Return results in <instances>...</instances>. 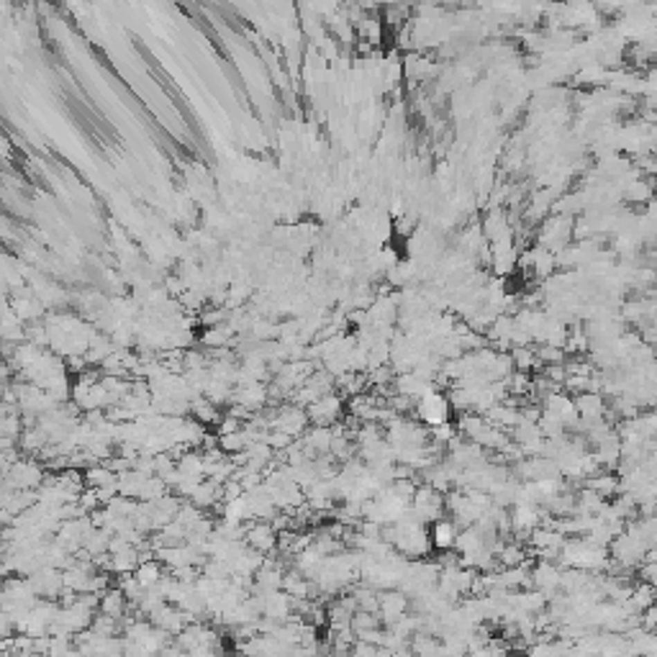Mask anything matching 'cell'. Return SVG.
Listing matches in <instances>:
<instances>
[{
  "label": "cell",
  "instance_id": "cell-14",
  "mask_svg": "<svg viewBox=\"0 0 657 657\" xmlns=\"http://www.w3.org/2000/svg\"><path fill=\"white\" fill-rule=\"evenodd\" d=\"M82 475H85V485H88V488H96V491L118 483V475H116L108 465H93V467H88Z\"/></svg>",
  "mask_w": 657,
  "mask_h": 657
},
{
  "label": "cell",
  "instance_id": "cell-1",
  "mask_svg": "<svg viewBox=\"0 0 657 657\" xmlns=\"http://www.w3.org/2000/svg\"><path fill=\"white\" fill-rule=\"evenodd\" d=\"M46 473H49L46 465L39 462L36 457H21V460L10 467V473L3 475V478H8L18 491H39L46 480Z\"/></svg>",
  "mask_w": 657,
  "mask_h": 657
},
{
  "label": "cell",
  "instance_id": "cell-25",
  "mask_svg": "<svg viewBox=\"0 0 657 657\" xmlns=\"http://www.w3.org/2000/svg\"><path fill=\"white\" fill-rule=\"evenodd\" d=\"M75 649V637H52L46 657H67Z\"/></svg>",
  "mask_w": 657,
  "mask_h": 657
},
{
  "label": "cell",
  "instance_id": "cell-16",
  "mask_svg": "<svg viewBox=\"0 0 657 657\" xmlns=\"http://www.w3.org/2000/svg\"><path fill=\"white\" fill-rule=\"evenodd\" d=\"M442 649V640L431 637V634H413L411 637V652L413 657H437Z\"/></svg>",
  "mask_w": 657,
  "mask_h": 657
},
{
  "label": "cell",
  "instance_id": "cell-22",
  "mask_svg": "<svg viewBox=\"0 0 657 657\" xmlns=\"http://www.w3.org/2000/svg\"><path fill=\"white\" fill-rule=\"evenodd\" d=\"M116 586L121 588V593L126 596V601H129V604H134V606L139 604L141 596H144V588H141L139 580L134 578V573H132V575H118Z\"/></svg>",
  "mask_w": 657,
  "mask_h": 657
},
{
  "label": "cell",
  "instance_id": "cell-6",
  "mask_svg": "<svg viewBox=\"0 0 657 657\" xmlns=\"http://www.w3.org/2000/svg\"><path fill=\"white\" fill-rule=\"evenodd\" d=\"M244 542L260 555L278 552V532H275V526L270 521H246Z\"/></svg>",
  "mask_w": 657,
  "mask_h": 657
},
{
  "label": "cell",
  "instance_id": "cell-7",
  "mask_svg": "<svg viewBox=\"0 0 657 657\" xmlns=\"http://www.w3.org/2000/svg\"><path fill=\"white\" fill-rule=\"evenodd\" d=\"M408 609H411V601H408V596H406L401 588L380 591V611H377V616H380V622H383L386 629L393 622H398L401 616H406Z\"/></svg>",
  "mask_w": 657,
  "mask_h": 657
},
{
  "label": "cell",
  "instance_id": "cell-29",
  "mask_svg": "<svg viewBox=\"0 0 657 657\" xmlns=\"http://www.w3.org/2000/svg\"><path fill=\"white\" fill-rule=\"evenodd\" d=\"M377 657H393V652H390V649H386V647H380V652H377Z\"/></svg>",
  "mask_w": 657,
  "mask_h": 657
},
{
  "label": "cell",
  "instance_id": "cell-18",
  "mask_svg": "<svg viewBox=\"0 0 657 657\" xmlns=\"http://www.w3.org/2000/svg\"><path fill=\"white\" fill-rule=\"evenodd\" d=\"M586 488L588 491L598 493L601 498H604V496H613V493L619 491V478L611 473H598V475H593V478H588Z\"/></svg>",
  "mask_w": 657,
  "mask_h": 657
},
{
  "label": "cell",
  "instance_id": "cell-9",
  "mask_svg": "<svg viewBox=\"0 0 657 657\" xmlns=\"http://www.w3.org/2000/svg\"><path fill=\"white\" fill-rule=\"evenodd\" d=\"M429 537H431V547H434L437 552H449V550H455L457 537H460V526H457L452 519H439V521L431 524Z\"/></svg>",
  "mask_w": 657,
  "mask_h": 657
},
{
  "label": "cell",
  "instance_id": "cell-4",
  "mask_svg": "<svg viewBox=\"0 0 657 657\" xmlns=\"http://www.w3.org/2000/svg\"><path fill=\"white\" fill-rule=\"evenodd\" d=\"M342 408H344L342 398L336 393H329L324 395V398H318L316 404L308 406L306 413L314 426H334V424H339V419H342Z\"/></svg>",
  "mask_w": 657,
  "mask_h": 657
},
{
  "label": "cell",
  "instance_id": "cell-2",
  "mask_svg": "<svg viewBox=\"0 0 657 657\" xmlns=\"http://www.w3.org/2000/svg\"><path fill=\"white\" fill-rule=\"evenodd\" d=\"M449 411H452L449 398H447V395L439 393L437 388H434V390H429V393L424 395V398H419V404H416V416H419V421L424 424V426H426V429H434V426L447 424Z\"/></svg>",
  "mask_w": 657,
  "mask_h": 657
},
{
  "label": "cell",
  "instance_id": "cell-11",
  "mask_svg": "<svg viewBox=\"0 0 657 657\" xmlns=\"http://www.w3.org/2000/svg\"><path fill=\"white\" fill-rule=\"evenodd\" d=\"M190 503H195L201 511H210V508H216L219 503H224V488L213 480H203L201 485H198V491L193 493Z\"/></svg>",
  "mask_w": 657,
  "mask_h": 657
},
{
  "label": "cell",
  "instance_id": "cell-28",
  "mask_svg": "<svg viewBox=\"0 0 657 657\" xmlns=\"http://www.w3.org/2000/svg\"><path fill=\"white\" fill-rule=\"evenodd\" d=\"M640 578H642V583H647V586L657 588V562H647V565H642V568H640Z\"/></svg>",
  "mask_w": 657,
  "mask_h": 657
},
{
  "label": "cell",
  "instance_id": "cell-5",
  "mask_svg": "<svg viewBox=\"0 0 657 657\" xmlns=\"http://www.w3.org/2000/svg\"><path fill=\"white\" fill-rule=\"evenodd\" d=\"M31 586H34L36 596L46 598V601H60L62 591H64V570L57 568H42L31 575Z\"/></svg>",
  "mask_w": 657,
  "mask_h": 657
},
{
  "label": "cell",
  "instance_id": "cell-24",
  "mask_svg": "<svg viewBox=\"0 0 657 657\" xmlns=\"http://www.w3.org/2000/svg\"><path fill=\"white\" fill-rule=\"evenodd\" d=\"M377 627H383V622H380V616H377V613L357 611L354 616H352V629H354V634H362V631L377 629Z\"/></svg>",
  "mask_w": 657,
  "mask_h": 657
},
{
  "label": "cell",
  "instance_id": "cell-20",
  "mask_svg": "<svg viewBox=\"0 0 657 657\" xmlns=\"http://www.w3.org/2000/svg\"><path fill=\"white\" fill-rule=\"evenodd\" d=\"M167 493H170V485H167L159 475H152V478H147L144 480V485H141V496L139 501H147V503H154V501L165 498Z\"/></svg>",
  "mask_w": 657,
  "mask_h": 657
},
{
  "label": "cell",
  "instance_id": "cell-30",
  "mask_svg": "<svg viewBox=\"0 0 657 657\" xmlns=\"http://www.w3.org/2000/svg\"><path fill=\"white\" fill-rule=\"evenodd\" d=\"M506 657H529L526 652H511V655H506Z\"/></svg>",
  "mask_w": 657,
  "mask_h": 657
},
{
  "label": "cell",
  "instance_id": "cell-8",
  "mask_svg": "<svg viewBox=\"0 0 657 657\" xmlns=\"http://www.w3.org/2000/svg\"><path fill=\"white\" fill-rule=\"evenodd\" d=\"M560 580H562V570L555 565L552 560H539L532 570V586L542 593L547 601H552L555 593L560 591Z\"/></svg>",
  "mask_w": 657,
  "mask_h": 657
},
{
  "label": "cell",
  "instance_id": "cell-3",
  "mask_svg": "<svg viewBox=\"0 0 657 657\" xmlns=\"http://www.w3.org/2000/svg\"><path fill=\"white\" fill-rule=\"evenodd\" d=\"M411 508L424 524H434L439 519H444V511H447V506H444V493L434 491L431 485H419V491L413 496Z\"/></svg>",
  "mask_w": 657,
  "mask_h": 657
},
{
  "label": "cell",
  "instance_id": "cell-12",
  "mask_svg": "<svg viewBox=\"0 0 657 657\" xmlns=\"http://www.w3.org/2000/svg\"><path fill=\"white\" fill-rule=\"evenodd\" d=\"M575 408H578L580 419H604L606 404L601 393H580L575 395Z\"/></svg>",
  "mask_w": 657,
  "mask_h": 657
},
{
  "label": "cell",
  "instance_id": "cell-21",
  "mask_svg": "<svg viewBox=\"0 0 657 657\" xmlns=\"http://www.w3.org/2000/svg\"><path fill=\"white\" fill-rule=\"evenodd\" d=\"M246 447H249V439H246L244 429L237 431V434H224V437H219V449L228 457L244 452Z\"/></svg>",
  "mask_w": 657,
  "mask_h": 657
},
{
  "label": "cell",
  "instance_id": "cell-27",
  "mask_svg": "<svg viewBox=\"0 0 657 657\" xmlns=\"http://www.w3.org/2000/svg\"><path fill=\"white\" fill-rule=\"evenodd\" d=\"M244 429V421H239V419H234V416H228V413H224L221 416V421H219V437H224V434H237V431H242Z\"/></svg>",
  "mask_w": 657,
  "mask_h": 657
},
{
  "label": "cell",
  "instance_id": "cell-17",
  "mask_svg": "<svg viewBox=\"0 0 657 657\" xmlns=\"http://www.w3.org/2000/svg\"><path fill=\"white\" fill-rule=\"evenodd\" d=\"M657 588L647 586V583H640V586L631 591V598H629V606L634 609L637 613L647 611V609H652V606L657 604Z\"/></svg>",
  "mask_w": 657,
  "mask_h": 657
},
{
  "label": "cell",
  "instance_id": "cell-15",
  "mask_svg": "<svg viewBox=\"0 0 657 657\" xmlns=\"http://www.w3.org/2000/svg\"><path fill=\"white\" fill-rule=\"evenodd\" d=\"M190 413H193L195 421H201L203 426H210V424H219L221 416L224 413L219 411V406L210 404L206 395H201V398H195L193 404H190Z\"/></svg>",
  "mask_w": 657,
  "mask_h": 657
},
{
  "label": "cell",
  "instance_id": "cell-10",
  "mask_svg": "<svg viewBox=\"0 0 657 657\" xmlns=\"http://www.w3.org/2000/svg\"><path fill=\"white\" fill-rule=\"evenodd\" d=\"M100 613L111 616V619H118V622L129 613V601H126V596L121 593L118 586L108 588L103 596H100Z\"/></svg>",
  "mask_w": 657,
  "mask_h": 657
},
{
  "label": "cell",
  "instance_id": "cell-23",
  "mask_svg": "<svg viewBox=\"0 0 657 657\" xmlns=\"http://www.w3.org/2000/svg\"><path fill=\"white\" fill-rule=\"evenodd\" d=\"M90 629L96 631L98 637H118V634L123 631V627H121V622H118V619H111V616H105V613L98 611L96 622H93V627H90Z\"/></svg>",
  "mask_w": 657,
  "mask_h": 657
},
{
  "label": "cell",
  "instance_id": "cell-13",
  "mask_svg": "<svg viewBox=\"0 0 657 657\" xmlns=\"http://www.w3.org/2000/svg\"><path fill=\"white\" fill-rule=\"evenodd\" d=\"M134 578L139 580L144 591H150V588L159 586V580L165 578V565H162L157 557H154V560L141 562L139 568H136V573H134Z\"/></svg>",
  "mask_w": 657,
  "mask_h": 657
},
{
  "label": "cell",
  "instance_id": "cell-19",
  "mask_svg": "<svg viewBox=\"0 0 657 657\" xmlns=\"http://www.w3.org/2000/svg\"><path fill=\"white\" fill-rule=\"evenodd\" d=\"M496 557H498V562L503 568H521L526 562V550L519 542H508L501 547Z\"/></svg>",
  "mask_w": 657,
  "mask_h": 657
},
{
  "label": "cell",
  "instance_id": "cell-26",
  "mask_svg": "<svg viewBox=\"0 0 657 657\" xmlns=\"http://www.w3.org/2000/svg\"><path fill=\"white\" fill-rule=\"evenodd\" d=\"M296 439L290 437V434H285V431H278V429H272L270 434H267V444H270L275 452H282V449H288L290 444H293Z\"/></svg>",
  "mask_w": 657,
  "mask_h": 657
}]
</instances>
